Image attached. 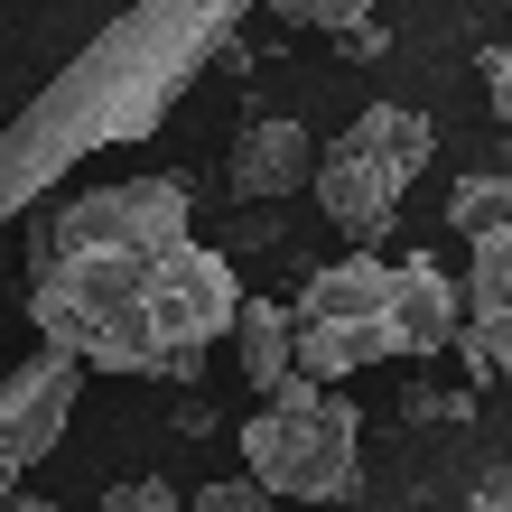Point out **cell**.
<instances>
[{
	"label": "cell",
	"mask_w": 512,
	"mask_h": 512,
	"mask_svg": "<svg viewBox=\"0 0 512 512\" xmlns=\"http://www.w3.org/2000/svg\"><path fill=\"white\" fill-rule=\"evenodd\" d=\"M28 326L84 373L196 382L233 326V252L187 224V177H112L28 205Z\"/></svg>",
	"instance_id": "6da1fadb"
},
{
	"label": "cell",
	"mask_w": 512,
	"mask_h": 512,
	"mask_svg": "<svg viewBox=\"0 0 512 512\" xmlns=\"http://www.w3.org/2000/svg\"><path fill=\"white\" fill-rule=\"evenodd\" d=\"M243 10L261 0H131L112 28H94L75 66H56V84L0 131V224H19L94 149L149 140L187 103V84L215 66V47L243 28Z\"/></svg>",
	"instance_id": "7a4b0ae2"
},
{
	"label": "cell",
	"mask_w": 512,
	"mask_h": 512,
	"mask_svg": "<svg viewBox=\"0 0 512 512\" xmlns=\"http://www.w3.org/2000/svg\"><path fill=\"white\" fill-rule=\"evenodd\" d=\"M243 475L270 485L280 503H354L364 485V419H354L345 382L280 373L243 419Z\"/></svg>",
	"instance_id": "3957f363"
},
{
	"label": "cell",
	"mask_w": 512,
	"mask_h": 512,
	"mask_svg": "<svg viewBox=\"0 0 512 512\" xmlns=\"http://www.w3.org/2000/svg\"><path fill=\"white\" fill-rule=\"evenodd\" d=\"M429 112L410 103H364L354 112L345 140H326L308 159V187H317V215L345 233V243H382L391 224H401V196L419 187V168H429Z\"/></svg>",
	"instance_id": "277c9868"
},
{
	"label": "cell",
	"mask_w": 512,
	"mask_h": 512,
	"mask_svg": "<svg viewBox=\"0 0 512 512\" xmlns=\"http://www.w3.org/2000/svg\"><path fill=\"white\" fill-rule=\"evenodd\" d=\"M289 364L308 382H354L373 364H401V345H391V261L373 243L308 270V289L289 308Z\"/></svg>",
	"instance_id": "5b68a950"
},
{
	"label": "cell",
	"mask_w": 512,
	"mask_h": 512,
	"mask_svg": "<svg viewBox=\"0 0 512 512\" xmlns=\"http://www.w3.org/2000/svg\"><path fill=\"white\" fill-rule=\"evenodd\" d=\"M84 401V364L75 354H38V364H10L0 373V494L28 485V466L56 457V438H66V419Z\"/></svg>",
	"instance_id": "8992f818"
},
{
	"label": "cell",
	"mask_w": 512,
	"mask_h": 512,
	"mask_svg": "<svg viewBox=\"0 0 512 512\" xmlns=\"http://www.w3.org/2000/svg\"><path fill=\"white\" fill-rule=\"evenodd\" d=\"M475 382H512V224L475 233V270L457 280V336Z\"/></svg>",
	"instance_id": "52a82bcc"
},
{
	"label": "cell",
	"mask_w": 512,
	"mask_h": 512,
	"mask_svg": "<svg viewBox=\"0 0 512 512\" xmlns=\"http://www.w3.org/2000/svg\"><path fill=\"white\" fill-rule=\"evenodd\" d=\"M308 159H317V140H308V122H243V140H233V196L243 205H289L298 187H308Z\"/></svg>",
	"instance_id": "ba28073f"
},
{
	"label": "cell",
	"mask_w": 512,
	"mask_h": 512,
	"mask_svg": "<svg viewBox=\"0 0 512 512\" xmlns=\"http://www.w3.org/2000/svg\"><path fill=\"white\" fill-rule=\"evenodd\" d=\"M447 336H457V280L429 252L391 261V345L401 354H447Z\"/></svg>",
	"instance_id": "9c48e42d"
},
{
	"label": "cell",
	"mask_w": 512,
	"mask_h": 512,
	"mask_svg": "<svg viewBox=\"0 0 512 512\" xmlns=\"http://www.w3.org/2000/svg\"><path fill=\"white\" fill-rule=\"evenodd\" d=\"M224 336H233V354H243V382L252 391H270L280 373H298L289 364V308H280V298H233V326H224Z\"/></svg>",
	"instance_id": "30bf717a"
},
{
	"label": "cell",
	"mask_w": 512,
	"mask_h": 512,
	"mask_svg": "<svg viewBox=\"0 0 512 512\" xmlns=\"http://www.w3.org/2000/svg\"><path fill=\"white\" fill-rule=\"evenodd\" d=\"M447 224L466 233H494V224H512V168H475V177H457V187H447Z\"/></svg>",
	"instance_id": "8fae6325"
},
{
	"label": "cell",
	"mask_w": 512,
	"mask_h": 512,
	"mask_svg": "<svg viewBox=\"0 0 512 512\" xmlns=\"http://www.w3.org/2000/svg\"><path fill=\"white\" fill-rule=\"evenodd\" d=\"M261 10L280 19V28H317V38H326V28H345V19H364L373 0H261Z\"/></svg>",
	"instance_id": "7c38bea8"
},
{
	"label": "cell",
	"mask_w": 512,
	"mask_h": 512,
	"mask_svg": "<svg viewBox=\"0 0 512 512\" xmlns=\"http://www.w3.org/2000/svg\"><path fill=\"white\" fill-rule=\"evenodd\" d=\"M177 503H187V494H177L168 475H131V485L103 494V512H177Z\"/></svg>",
	"instance_id": "4fadbf2b"
},
{
	"label": "cell",
	"mask_w": 512,
	"mask_h": 512,
	"mask_svg": "<svg viewBox=\"0 0 512 512\" xmlns=\"http://www.w3.org/2000/svg\"><path fill=\"white\" fill-rule=\"evenodd\" d=\"M196 512H280V494L252 485V475H224V485H205V494H196Z\"/></svg>",
	"instance_id": "5bb4252c"
},
{
	"label": "cell",
	"mask_w": 512,
	"mask_h": 512,
	"mask_svg": "<svg viewBox=\"0 0 512 512\" xmlns=\"http://www.w3.org/2000/svg\"><path fill=\"white\" fill-rule=\"evenodd\" d=\"M326 38L345 47V66H373V56H391V28L364 10V19H345V28H326Z\"/></svg>",
	"instance_id": "9a60e30c"
},
{
	"label": "cell",
	"mask_w": 512,
	"mask_h": 512,
	"mask_svg": "<svg viewBox=\"0 0 512 512\" xmlns=\"http://www.w3.org/2000/svg\"><path fill=\"white\" fill-rule=\"evenodd\" d=\"M410 419H466L475 401H466V391H429V382H410V401H401Z\"/></svg>",
	"instance_id": "2e32d148"
},
{
	"label": "cell",
	"mask_w": 512,
	"mask_h": 512,
	"mask_svg": "<svg viewBox=\"0 0 512 512\" xmlns=\"http://www.w3.org/2000/svg\"><path fill=\"white\" fill-rule=\"evenodd\" d=\"M475 66H485V103L503 112V122H512V47H485Z\"/></svg>",
	"instance_id": "e0dca14e"
},
{
	"label": "cell",
	"mask_w": 512,
	"mask_h": 512,
	"mask_svg": "<svg viewBox=\"0 0 512 512\" xmlns=\"http://www.w3.org/2000/svg\"><path fill=\"white\" fill-rule=\"evenodd\" d=\"M466 512H512V466H485V475H475Z\"/></svg>",
	"instance_id": "ac0fdd59"
},
{
	"label": "cell",
	"mask_w": 512,
	"mask_h": 512,
	"mask_svg": "<svg viewBox=\"0 0 512 512\" xmlns=\"http://www.w3.org/2000/svg\"><path fill=\"white\" fill-rule=\"evenodd\" d=\"M0 512H56V503H38V494H0Z\"/></svg>",
	"instance_id": "d6986e66"
}]
</instances>
